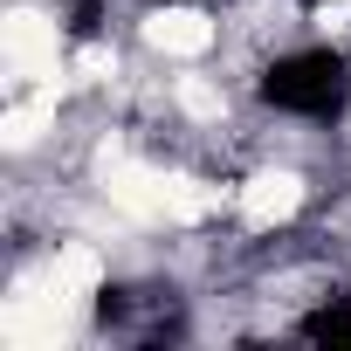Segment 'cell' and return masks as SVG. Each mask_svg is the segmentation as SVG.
<instances>
[{"label": "cell", "mask_w": 351, "mask_h": 351, "mask_svg": "<svg viewBox=\"0 0 351 351\" xmlns=\"http://www.w3.org/2000/svg\"><path fill=\"white\" fill-rule=\"evenodd\" d=\"M255 97L289 124H337V117H351V49H337V42L276 49V56H262Z\"/></svg>", "instance_id": "6da1fadb"}]
</instances>
